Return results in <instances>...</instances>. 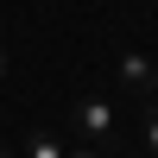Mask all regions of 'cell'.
Returning a JSON list of instances; mask_svg holds the SVG:
<instances>
[{"mask_svg": "<svg viewBox=\"0 0 158 158\" xmlns=\"http://www.w3.org/2000/svg\"><path fill=\"white\" fill-rule=\"evenodd\" d=\"M0 76H6V44H0Z\"/></svg>", "mask_w": 158, "mask_h": 158, "instance_id": "obj_6", "label": "cell"}, {"mask_svg": "<svg viewBox=\"0 0 158 158\" xmlns=\"http://www.w3.org/2000/svg\"><path fill=\"white\" fill-rule=\"evenodd\" d=\"M114 76H120L127 89H158V63H152V57H133V51L114 63Z\"/></svg>", "mask_w": 158, "mask_h": 158, "instance_id": "obj_2", "label": "cell"}, {"mask_svg": "<svg viewBox=\"0 0 158 158\" xmlns=\"http://www.w3.org/2000/svg\"><path fill=\"white\" fill-rule=\"evenodd\" d=\"M63 152H70V146H63L57 133H32V139H25V158H63Z\"/></svg>", "mask_w": 158, "mask_h": 158, "instance_id": "obj_3", "label": "cell"}, {"mask_svg": "<svg viewBox=\"0 0 158 158\" xmlns=\"http://www.w3.org/2000/svg\"><path fill=\"white\" fill-rule=\"evenodd\" d=\"M70 127L82 133V146H95V152H114V146H120V120H114V101L108 95H76Z\"/></svg>", "mask_w": 158, "mask_h": 158, "instance_id": "obj_1", "label": "cell"}, {"mask_svg": "<svg viewBox=\"0 0 158 158\" xmlns=\"http://www.w3.org/2000/svg\"><path fill=\"white\" fill-rule=\"evenodd\" d=\"M133 139H139V146H146V152L158 158V108H146V114L133 120Z\"/></svg>", "mask_w": 158, "mask_h": 158, "instance_id": "obj_4", "label": "cell"}, {"mask_svg": "<svg viewBox=\"0 0 158 158\" xmlns=\"http://www.w3.org/2000/svg\"><path fill=\"white\" fill-rule=\"evenodd\" d=\"M0 158H13V152H6V146H0Z\"/></svg>", "mask_w": 158, "mask_h": 158, "instance_id": "obj_7", "label": "cell"}, {"mask_svg": "<svg viewBox=\"0 0 158 158\" xmlns=\"http://www.w3.org/2000/svg\"><path fill=\"white\" fill-rule=\"evenodd\" d=\"M63 158H114V152H95V146H76V152H63Z\"/></svg>", "mask_w": 158, "mask_h": 158, "instance_id": "obj_5", "label": "cell"}]
</instances>
